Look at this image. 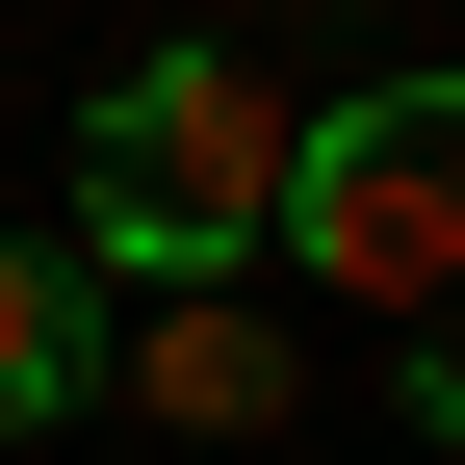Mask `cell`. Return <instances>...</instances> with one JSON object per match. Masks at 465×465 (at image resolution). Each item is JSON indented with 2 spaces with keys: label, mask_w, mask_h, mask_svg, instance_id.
Returning <instances> with one entry per match:
<instances>
[{
  "label": "cell",
  "mask_w": 465,
  "mask_h": 465,
  "mask_svg": "<svg viewBox=\"0 0 465 465\" xmlns=\"http://www.w3.org/2000/svg\"><path fill=\"white\" fill-rule=\"evenodd\" d=\"M259 232H284V78L259 52H130V78L78 104V284L130 259V284H259Z\"/></svg>",
  "instance_id": "obj_1"
},
{
  "label": "cell",
  "mask_w": 465,
  "mask_h": 465,
  "mask_svg": "<svg viewBox=\"0 0 465 465\" xmlns=\"http://www.w3.org/2000/svg\"><path fill=\"white\" fill-rule=\"evenodd\" d=\"M259 259H311L336 311L414 362L465 311V78H362V104H284V232Z\"/></svg>",
  "instance_id": "obj_2"
},
{
  "label": "cell",
  "mask_w": 465,
  "mask_h": 465,
  "mask_svg": "<svg viewBox=\"0 0 465 465\" xmlns=\"http://www.w3.org/2000/svg\"><path fill=\"white\" fill-rule=\"evenodd\" d=\"M104 388H130V414H155V440H259V414H284V388H311V336H284V311H259V284H155V311H130V336H104Z\"/></svg>",
  "instance_id": "obj_3"
},
{
  "label": "cell",
  "mask_w": 465,
  "mask_h": 465,
  "mask_svg": "<svg viewBox=\"0 0 465 465\" xmlns=\"http://www.w3.org/2000/svg\"><path fill=\"white\" fill-rule=\"evenodd\" d=\"M78 388H104V284L52 259V232H0V440H52Z\"/></svg>",
  "instance_id": "obj_4"
}]
</instances>
